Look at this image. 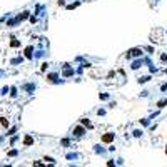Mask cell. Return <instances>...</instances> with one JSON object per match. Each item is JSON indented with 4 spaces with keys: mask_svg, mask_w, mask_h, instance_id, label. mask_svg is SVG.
Listing matches in <instances>:
<instances>
[{
    "mask_svg": "<svg viewBox=\"0 0 167 167\" xmlns=\"http://www.w3.org/2000/svg\"><path fill=\"white\" fill-rule=\"evenodd\" d=\"M102 141H104V142H110V141H112V136H104Z\"/></svg>",
    "mask_w": 167,
    "mask_h": 167,
    "instance_id": "cell-1",
    "label": "cell"
},
{
    "mask_svg": "<svg viewBox=\"0 0 167 167\" xmlns=\"http://www.w3.org/2000/svg\"><path fill=\"white\" fill-rule=\"evenodd\" d=\"M30 142H32V139H30V137H27V139H25V146H29Z\"/></svg>",
    "mask_w": 167,
    "mask_h": 167,
    "instance_id": "cell-2",
    "label": "cell"
}]
</instances>
